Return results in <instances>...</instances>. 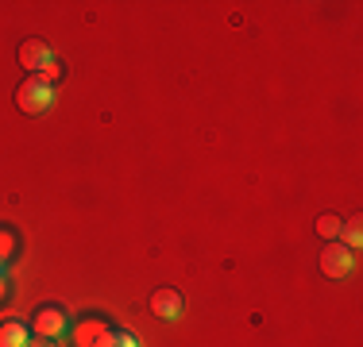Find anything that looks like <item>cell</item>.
<instances>
[{
    "label": "cell",
    "instance_id": "1",
    "mask_svg": "<svg viewBox=\"0 0 363 347\" xmlns=\"http://www.w3.org/2000/svg\"><path fill=\"white\" fill-rule=\"evenodd\" d=\"M16 104H20V112L39 116V112H47L50 104H55V89H50V85H43L39 77H28V81L16 89Z\"/></svg>",
    "mask_w": 363,
    "mask_h": 347
},
{
    "label": "cell",
    "instance_id": "2",
    "mask_svg": "<svg viewBox=\"0 0 363 347\" xmlns=\"http://www.w3.org/2000/svg\"><path fill=\"white\" fill-rule=\"evenodd\" d=\"M321 271H325V278H333V282L348 278L352 271H356V251L344 247L340 239H333V243L325 247V255H321Z\"/></svg>",
    "mask_w": 363,
    "mask_h": 347
},
{
    "label": "cell",
    "instance_id": "3",
    "mask_svg": "<svg viewBox=\"0 0 363 347\" xmlns=\"http://www.w3.org/2000/svg\"><path fill=\"white\" fill-rule=\"evenodd\" d=\"M70 332V320H66V309H58V305H43L35 312V336L39 340H62V336Z\"/></svg>",
    "mask_w": 363,
    "mask_h": 347
},
{
    "label": "cell",
    "instance_id": "4",
    "mask_svg": "<svg viewBox=\"0 0 363 347\" xmlns=\"http://www.w3.org/2000/svg\"><path fill=\"white\" fill-rule=\"evenodd\" d=\"M112 332H116V328H108V320L85 317V320H77V324H74L70 340H74V347H101Z\"/></svg>",
    "mask_w": 363,
    "mask_h": 347
},
{
    "label": "cell",
    "instance_id": "5",
    "mask_svg": "<svg viewBox=\"0 0 363 347\" xmlns=\"http://www.w3.org/2000/svg\"><path fill=\"white\" fill-rule=\"evenodd\" d=\"M151 309H155V317H162V320H178L186 305H182V293L178 290H155Z\"/></svg>",
    "mask_w": 363,
    "mask_h": 347
},
{
    "label": "cell",
    "instance_id": "6",
    "mask_svg": "<svg viewBox=\"0 0 363 347\" xmlns=\"http://www.w3.org/2000/svg\"><path fill=\"white\" fill-rule=\"evenodd\" d=\"M50 58H55V55L47 50V42H43V39H28L20 47V62H23V69H31V77H35L43 69V62H50Z\"/></svg>",
    "mask_w": 363,
    "mask_h": 347
},
{
    "label": "cell",
    "instance_id": "7",
    "mask_svg": "<svg viewBox=\"0 0 363 347\" xmlns=\"http://www.w3.org/2000/svg\"><path fill=\"white\" fill-rule=\"evenodd\" d=\"M31 336L23 324H16V320H8V324H0V347H28Z\"/></svg>",
    "mask_w": 363,
    "mask_h": 347
},
{
    "label": "cell",
    "instance_id": "8",
    "mask_svg": "<svg viewBox=\"0 0 363 347\" xmlns=\"http://www.w3.org/2000/svg\"><path fill=\"white\" fill-rule=\"evenodd\" d=\"M62 74H66V66L58 62V58H50V62H43V69H39L35 77H39L43 85H50V89H55V85L62 81Z\"/></svg>",
    "mask_w": 363,
    "mask_h": 347
},
{
    "label": "cell",
    "instance_id": "9",
    "mask_svg": "<svg viewBox=\"0 0 363 347\" xmlns=\"http://www.w3.org/2000/svg\"><path fill=\"white\" fill-rule=\"evenodd\" d=\"M317 232H321L325 239H340V236H344V220H336V216H321Z\"/></svg>",
    "mask_w": 363,
    "mask_h": 347
},
{
    "label": "cell",
    "instance_id": "10",
    "mask_svg": "<svg viewBox=\"0 0 363 347\" xmlns=\"http://www.w3.org/2000/svg\"><path fill=\"white\" fill-rule=\"evenodd\" d=\"M12 255H16V236L0 228V271H4V263H8Z\"/></svg>",
    "mask_w": 363,
    "mask_h": 347
},
{
    "label": "cell",
    "instance_id": "11",
    "mask_svg": "<svg viewBox=\"0 0 363 347\" xmlns=\"http://www.w3.org/2000/svg\"><path fill=\"white\" fill-rule=\"evenodd\" d=\"M101 347H140V340H135L132 332H112Z\"/></svg>",
    "mask_w": 363,
    "mask_h": 347
},
{
    "label": "cell",
    "instance_id": "12",
    "mask_svg": "<svg viewBox=\"0 0 363 347\" xmlns=\"http://www.w3.org/2000/svg\"><path fill=\"white\" fill-rule=\"evenodd\" d=\"M344 247H352V251H359V243H363V232H359V224H352V228H344Z\"/></svg>",
    "mask_w": 363,
    "mask_h": 347
},
{
    "label": "cell",
    "instance_id": "13",
    "mask_svg": "<svg viewBox=\"0 0 363 347\" xmlns=\"http://www.w3.org/2000/svg\"><path fill=\"white\" fill-rule=\"evenodd\" d=\"M8 293H12V282H8V271H0V301H8Z\"/></svg>",
    "mask_w": 363,
    "mask_h": 347
},
{
    "label": "cell",
    "instance_id": "14",
    "mask_svg": "<svg viewBox=\"0 0 363 347\" xmlns=\"http://www.w3.org/2000/svg\"><path fill=\"white\" fill-rule=\"evenodd\" d=\"M28 347H55L50 340H35V343H28Z\"/></svg>",
    "mask_w": 363,
    "mask_h": 347
}]
</instances>
